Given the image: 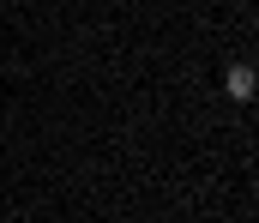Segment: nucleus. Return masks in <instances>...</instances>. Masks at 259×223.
<instances>
[{"label":"nucleus","mask_w":259,"mask_h":223,"mask_svg":"<svg viewBox=\"0 0 259 223\" xmlns=\"http://www.w3.org/2000/svg\"><path fill=\"white\" fill-rule=\"evenodd\" d=\"M223 84H229V97H235V103H247V97H253V67H229Z\"/></svg>","instance_id":"nucleus-1"}]
</instances>
